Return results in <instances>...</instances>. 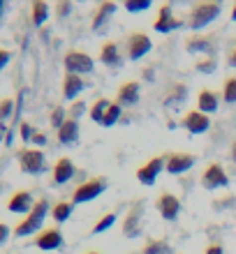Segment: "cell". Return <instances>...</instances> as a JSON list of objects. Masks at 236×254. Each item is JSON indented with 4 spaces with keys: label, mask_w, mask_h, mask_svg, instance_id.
Returning <instances> with one entry per match:
<instances>
[{
    "label": "cell",
    "mask_w": 236,
    "mask_h": 254,
    "mask_svg": "<svg viewBox=\"0 0 236 254\" xmlns=\"http://www.w3.org/2000/svg\"><path fill=\"white\" fill-rule=\"evenodd\" d=\"M142 201H137L135 206L130 208L128 217H125V224H123V236L128 238H137L142 236Z\"/></svg>",
    "instance_id": "obj_15"
},
{
    "label": "cell",
    "mask_w": 236,
    "mask_h": 254,
    "mask_svg": "<svg viewBox=\"0 0 236 254\" xmlns=\"http://www.w3.org/2000/svg\"><path fill=\"white\" fill-rule=\"evenodd\" d=\"M35 208V201H33V194L21 190V192L12 194V199L7 201V210L9 213H21V215H28L30 210Z\"/></svg>",
    "instance_id": "obj_18"
},
{
    "label": "cell",
    "mask_w": 236,
    "mask_h": 254,
    "mask_svg": "<svg viewBox=\"0 0 236 254\" xmlns=\"http://www.w3.org/2000/svg\"><path fill=\"white\" fill-rule=\"evenodd\" d=\"M156 206H157V213L167 222H174L176 217H178V213H181V199L171 192H162L160 196H157Z\"/></svg>",
    "instance_id": "obj_10"
},
{
    "label": "cell",
    "mask_w": 236,
    "mask_h": 254,
    "mask_svg": "<svg viewBox=\"0 0 236 254\" xmlns=\"http://www.w3.org/2000/svg\"><path fill=\"white\" fill-rule=\"evenodd\" d=\"M86 254H100V252H86Z\"/></svg>",
    "instance_id": "obj_46"
},
{
    "label": "cell",
    "mask_w": 236,
    "mask_h": 254,
    "mask_svg": "<svg viewBox=\"0 0 236 254\" xmlns=\"http://www.w3.org/2000/svg\"><path fill=\"white\" fill-rule=\"evenodd\" d=\"M83 90H86V81L81 79L79 74L65 72V76H63V97L72 102V100H77Z\"/></svg>",
    "instance_id": "obj_19"
},
{
    "label": "cell",
    "mask_w": 236,
    "mask_h": 254,
    "mask_svg": "<svg viewBox=\"0 0 236 254\" xmlns=\"http://www.w3.org/2000/svg\"><path fill=\"white\" fill-rule=\"evenodd\" d=\"M125 9H128L130 14L146 12V9H151V0H128V2H125Z\"/></svg>",
    "instance_id": "obj_31"
},
{
    "label": "cell",
    "mask_w": 236,
    "mask_h": 254,
    "mask_svg": "<svg viewBox=\"0 0 236 254\" xmlns=\"http://www.w3.org/2000/svg\"><path fill=\"white\" fill-rule=\"evenodd\" d=\"M227 65H230V67H236V40L232 42L230 51H227Z\"/></svg>",
    "instance_id": "obj_36"
},
{
    "label": "cell",
    "mask_w": 236,
    "mask_h": 254,
    "mask_svg": "<svg viewBox=\"0 0 236 254\" xmlns=\"http://www.w3.org/2000/svg\"><path fill=\"white\" fill-rule=\"evenodd\" d=\"M7 5H5V0H0V19H2V14H5Z\"/></svg>",
    "instance_id": "obj_44"
},
{
    "label": "cell",
    "mask_w": 236,
    "mask_h": 254,
    "mask_svg": "<svg viewBox=\"0 0 236 254\" xmlns=\"http://www.w3.org/2000/svg\"><path fill=\"white\" fill-rule=\"evenodd\" d=\"M142 254H174V252H171V248H169L167 241H157V238H151V241H146V245H144Z\"/></svg>",
    "instance_id": "obj_25"
},
{
    "label": "cell",
    "mask_w": 236,
    "mask_h": 254,
    "mask_svg": "<svg viewBox=\"0 0 236 254\" xmlns=\"http://www.w3.org/2000/svg\"><path fill=\"white\" fill-rule=\"evenodd\" d=\"M47 215H49V201L47 199L35 201V208L26 215V217H23V222H19V224H16L14 236H16V238H26V236L35 234V231H40Z\"/></svg>",
    "instance_id": "obj_2"
},
{
    "label": "cell",
    "mask_w": 236,
    "mask_h": 254,
    "mask_svg": "<svg viewBox=\"0 0 236 254\" xmlns=\"http://www.w3.org/2000/svg\"><path fill=\"white\" fill-rule=\"evenodd\" d=\"M30 16H33V23H35V26H42V23L49 19V5H47V2H42V0L33 2Z\"/></svg>",
    "instance_id": "obj_27"
},
{
    "label": "cell",
    "mask_w": 236,
    "mask_h": 254,
    "mask_svg": "<svg viewBox=\"0 0 236 254\" xmlns=\"http://www.w3.org/2000/svg\"><path fill=\"white\" fill-rule=\"evenodd\" d=\"M181 26H183V21L174 16L171 5H162L160 9H157V16H156V21H153V30H156V33L167 35V33H174L176 28H181Z\"/></svg>",
    "instance_id": "obj_9"
},
{
    "label": "cell",
    "mask_w": 236,
    "mask_h": 254,
    "mask_svg": "<svg viewBox=\"0 0 236 254\" xmlns=\"http://www.w3.org/2000/svg\"><path fill=\"white\" fill-rule=\"evenodd\" d=\"M114 222H116V213H107L104 217H100V222L93 227V234H104L107 229L114 227Z\"/></svg>",
    "instance_id": "obj_30"
},
{
    "label": "cell",
    "mask_w": 236,
    "mask_h": 254,
    "mask_svg": "<svg viewBox=\"0 0 236 254\" xmlns=\"http://www.w3.org/2000/svg\"><path fill=\"white\" fill-rule=\"evenodd\" d=\"M223 100L227 104H234L236 102V76H230V79L225 81L223 86Z\"/></svg>",
    "instance_id": "obj_29"
},
{
    "label": "cell",
    "mask_w": 236,
    "mask_h": 254,
    "mask_svg": "<svg viewBox=\"0 0 236 254\" xmlns=\"http://www.w3.org/2000/svg\"><path fill=\"white\" fill-rule=\"evenodd\" d=\"M162 169H164V157H162V155L151 157L146 164H142V167L137 169V181L142 183V185H153V183L157 181V176H160Z\"/></svg>",
    "instance_id": "obj_11"
},
{
    "label": "cell",
    "mask_w": 236,
    "mask_h": 254,
    "mask_svg": "<svg viewBox=\"0 0 236 254\" xmlns=\"http://www.w3.org/2000/svg\"><path fill=\"white\" fill-rule=\"evenodd\" d=\"M204 254H225V250H223V245H216V243H213V245L206 248V252Z\"/></svg>",
    "instance_id": "obj_41"
},
{
    "label": "cell",
    "mask_w": 236,
    "mask_h": 254,
    "mask_svg": "<svg viewBox=\"0 0 236 254\" xmlns=\"http://www.w3.org/2000/svg\"><path fill=\"white\" fill-rule=\"evenodd\" d=\"M33 143H35V146H44V143H47V134L35 132V136H33Z\"/></svg>",
    "instance_id": "obj_40"
},
{
    "label": "cell",
    "mask_w": 236,
    "mask_h": 254,
    "mask_svg": "<svg viewBox=\"0 0 236 254\" xmlns=\"http://www.w3.org/2000/svg\"><path fill=\"white\" fill-rule=\"evenodd\" d=\"M19 167L23 174H30V176H37L47 169V160H44V153L40 148H23L19 150Z\"/></svg>",
    "instance_id": "obj_4"
},
{
    "label": "cell",
    "mask_w": 236,
    "mask_h": 254,
    "mask_svg": "<svg viewBox=\"0 0 236 254\" xmlns=\"http://www.w3.org/2000/svg\"><path fill=\"white\" fill-rule=\"evenodd\" d=\"M68 111L63 107H54V111H51V125L56 127V129H61L63 125H65V121H68Z\"/></svg>",
    "instance_id": "obj_32"
},
{
    "label": "cell",
    "mask_w": 236,
    "mask_h": 254,
    "mask_svg": "<svg viewBox=\"0 0 236 254\" xmlns=\"http://www.w3.org/2000/svg\"><path fill=\"white\" fill-rule=\"evenodd\" d=\"M142 97V86H139V81H125L121 88H118V93H116V102L121 104V107H135L137 102Z\"/></svg>",
    "instance_id": "obj_14"
},
{
    "label": "cell",
    "mask_w": 236,
    "mask_h": 254,
    "mask_svg": "<svg viewBox=\"0 0 236 254\" xmlns=\"http://www.w3.org/2000/svg\"><path fill=\"white\" fill-rule=\"evenodd\" d=\"M195 162H197V157L190 153H167L164 155V169H167V174H171V176L190 171V169L195 167Z\"/></svg>",
    "instance_id": "obj_8"
},
{
    "label": "cell",
    "mask_w": 236,
    "mask_h": 254,
    "mask_svg": "<svg viewBox=\"0 0 236 254\" xmlns=\"http://www.w3.org/2000/svg\"><path fill=\"white\" fill-rule=\"evenodd\" d=\"M81 111H83V104H81V102H77L75 107L70 109V118H75V121H77V118L81 116Z\"/></svg>",
    "instance_id": "obj_39"
},
{
    "label": "cell",
    "mask_w": 236,
    "mask_h": 254,
    "mask_svg": "<svg viewBox=\"0 0 236 254\" xmlns=\"http://www.w3.org/2000/svg\"><path fill=\"white\" fill-rule=\"evenodd\" d=\"M116 2H100L97 5V9H95V14H93V23H90V28H93L95 33H100L102 28L109 23V19L116 14Z\"/></svg>",
    "instance_id": "obj_21"
},
{
    "label": "cell",
    "mask_w": 236,
    "mask_h": 254,
    "mask_svg": "<svg viewBox=\"0 0 236 254\" xmlns=\"http://www.w3.org/2000/svg\"><path fill=\"white\" fill-rule=\"evenodd\" d=\"M19 134H21V139L26 141V143H28V141H33V136H35V129H33V125H30V123H26V121H23V123H21V125H19Z\"/></svg>",
    "instance_id": "obj_33"
},
{
    "label": "cell",
    "mask_w": 236,
    "mask_h": 254,
    "mask_svg": "<svg viewBox=\"0 0 236 254\" xmlns=\"http://www.w3.org/2000/svg\"><path fill=\"white\" fill-rule=\"evenodd\" d=\"M9 61H12V51H7V49H0V69H5Z\"/></svg>",
    "instance_id": "obj_37"
},
{
    "label": "cell",
    "mask_w": 236,
    "mask_h": 254,
    "mask_svg": "<svg viewBox=\"0 0 236 254\" xmlns=\"http://www.w3.org/2000/svg\"><path fill=\"white\" fill-rule=\"evenodd\" d=\"M9 234H12V231H9V227L0 222V245H5V243H7V238H9Z\"/></svg>",
    "instance_id": "obj_38"
},
{
    "label": "cell",
    "mask_w": 236,
    "mask_h": 254,
    "mask_svg": "<svg viewBox=\"0 0 236 254\" xmlns=\"http://www.w3.org/2000/svg\"><path fill=\"white\" fill-rule=\"evenodd\" d=\"M223 14V2H195L190 7L188 14V28L192 30H204L206 26H211L213 21Z\"/></svg>",
    "instance_id": "obj_1"
},
{
    "label": "cell",
    "mask_w": 236,
    "mask_h": 254,
    "mask_svg": "<svg viewBox=\"0 0 236 254\" xmlns=\"http://www.w3.org/2000/svg\"><path fill=\"white\" fill-rule=\"evenodd\" d=\"M77 169H75V162L70 157H61V160L54 164V174H51V183L54 185H65L75 178Z\"/></svg>",
    "instance_id": "obj_16"
},
{
    "label": "cell",
    "mask_w": 236,
    "mask_h": 254,
    "mask_svg": "<svg viewBox=\"0 0 236 254\" xmlns=\"http://www.w3.org/2000/svg\"><path fill=\"white\" fill-rule=\"evenodd\" d=\"M109 107H111V102H109L107 97H100V100H97V102L93 104V107H90V121H95L97 125H100Z\"/></svg>",
    "instance_id": "obj_28"
},
{
    "label": "cell",
    "mask_w": 236,
    "mask_h": 254,
    "mask_svg": "<svg viewBox=\"0 0 236 254\" xmlns=\"http://www.w3.org/2000/svg\"><path fill=\"white\" fill-rule=\"evenodd\" d=\"M100 63L107 67H118L123 63L121 54H118V44L116 42H104L100 49Z\"/></svg>",
    "instance_id": "obj_23"
},
{
    "label": "cell",
    "mask_w": 236,
    "mask_h": 254,
    "mask_svg": "<svg viewBox=\"0 0 236 254\" xmlns=\"http://www.w3.org/2000/svg\"><path fill=\"white\" fill-rule=\"evenodd\" d=\"M125 44H128V58H130V61H139V58H144V56H146L151 49H153V42H151V37L146 33H142V30L130 33Z\"/></svg>",
    "instance_id": "obj_7"
},
{
    "label": "cell",
    "mask_w": 236,
    "mask_h": 254,
    "mask_svg": "<svg viewBox=\"0 0 236 254\" xmlns=\"http://www.w3.org/2000/svg\"><path fill=\"white\" fill-rule=\"evenodd\" d=\"M232 21H236V2H234V7H232Z\"/></svg>",
    "instance_id": "obj_45"
},
{
    "label": "cell",
    "mask_w": 236,
    "mask_h": 254,
    "mask_svg": "<svg viewBox=\"0 0 236 254\" xmlns=\"http://www.w3.org/2000/svg\"><path fill=\"white\" fill-rule=\"evenodd\" d=\"M63 245V234L58 227H49L44 229V231H40L37 234V238H35V248L44 250V252H51V250H58Z\"/></svg>",
    "instance_id": "obj_13"
},
{
    "label": "cell",
    "mask_w": 236,
    "mask_h": 254,
    "mask_svg": "<svg viewBox=\"0 0 236 254\" xmlns=\"http://www.w3.org/2000/svg\"><path fill=\"white\" fill-rule=\"evenodd\" d=\"M202 185L206 190H220V188H227V185H230V176H227V171H225V167L220 162H211L209 167L204 169Z\"/></svg>",
    "instance_id": "obj_6"
},
{
    "label": "cell",
    "mask_w": 236,
    "mask_h": 254,
    "mask_svg": "<svg viewBox=\"0 0 236 254\" xmlns=\"http://www.w3.org/2000/svg\"><path fill=\"white\" fill-rule=\"evenodd\" d=\"M70 9H72V7H70L68 2H65V5H58V14H61V16H63V14H68Z\"/></svg>",
    "instance_id": "obj_43"
},
{
    "label": "cell",
    "mask_w": 236,
    "mask_h": 254,
    "mask_svg": "<svg viewBox=\"0 0 236 254\" xmlns=\"http://www.w3.org/2000/svg\"><path fill=\"white\" fill-rule=\"evenodd\" d=\"M185 51L195 56H213V37H209V35H190L185 40Z\"/></svg>",
    "instance_id": "obj_17"
},
{
    "label": "cell",
    "mask_w": 236,
    "mask_h": 254,
    "mask_svg": "<svg viewBox=\"0 0 236 254\" xmlns=\"http://www.w3.org/2000/svg\"><path fill=\"white\" fill-rule=\"evenodd\" d=\"M197 69H202V72H213V69H216V58H211V56L202 58V61L197 63Z\"/></svg>",
    "instance_id": "obj_35"
},
{
    "label": "cell",
    "mask_w": 236,
    "mask_h": 254,
    "mask_svg": "<svg viewBox=\"0 0 236 254\" xmlns=\"http://www.w3.org/2000/svg\"><path fill=\"white\" fill-rule=\"evenodd\" d=\"M63 63H65V72L68 74H90L93 72V58L88 54H83V51H68L65 54V58H63Z\"/></svg>",
    "instance_id": "obj_5"
},
{
    "label": "cell",
    "mask_w": 236,
    "mask_h": 254,
    "mask_svg": "<svg viewBox=\"0 0 236 254\" xmlns=\"http://www.w3.org/2000/svg\"><path fill=\"white\" fill-rule=\"evenodd\" d=\"M12 109H14V102L12 100H2L0 102V123H5L9 116H12Z\"/></svg>",
    "instance_id": "obj_34"
},
{
    "label": "cell",
    "mask_w": 236,
    "mask_h": 254,
    "mask_svg": "<svg viewBox=\"0 0 236 254\" xmlns=\"http://www.w3.org/2000/svg\"><path fill=\"white\" fill-rule=\"evenodd\" d=\"M121 116H123V107L118 104V102H111V107L107 109V114H104V118H102L100 125L102 127H114L116 123L121 121Z\"/></svg>",
    "instance_id": "obj_26"
},
{
    "label": "cell",
    "mask_w": 236,
    "mask_h": 254,
    "mask_svg": "<svg viewBox=\"0 0 236 254\" xmlns=\"http://www.w3.org/2000/svg\"><path fill=\"white\" fill-rule=\"evenodd\" d=\"M181 125L185 127L190 134H204L211 127V118L206 114H202V111L192 109V111H188V114L183 116Z\"/></svg>",
    "instance_id": "obj_12"
},
{
    "label": "cell",
    "mask_w": 236,
    "mask_h": 254,
    "mask_svg": "<svg viewBox=\"0 0 236 254\" xmlns=\"http://www.w3.org/2000/svg\"><path fill=\"white\" fill-rule=\"evenodd\" d=\"M218 107H220V97L218 93H213L211 88H202L199 95H197V111H202V114H216Z\"/></svg>",
    "instance_id": "obj_20"
},
{
    "label": "cell",
    "mask_w": 236,
    "mask_h": 254,
    "mask_svg": "<svg viewBox=\"0 0 236 254\" xmlns=\"http://www.w3.org/2000/svg\"><path fill=\"white\" fill-rule=\"evenodd\" d=\"M72 210H75V203H72V201H58V203H54V208H51V217H54L58 224H63V222L70 220Z\"/></svg>",
    "instance_id": "obj_24"
},
{
    "label": "cell",
    "mask_w": 236,
    "mask_h": 254,
    "mask_svg": "<svg viewBox=\"0 0 236 254\" xmlns=\"http://www.w3.org/2000/svg\"><path fill=\"white\" fill-rule=\"evenodd\" d=\"M107 190V178L104 176H97V178H90V181H83L79 188H75L72 194V203H86V201L97 199L102 192Z\"/></svg>",
    "instance_id": "obj_3"
},
{
    "label": "cell",
    "mask_w": 236,
    "mask_h": 254,
    "mask_svg": "<svg viewBox=\"0 0 236 254\" xmlns=\"http://www.w3.org/2000/svg\"><path fill=\"white\" fill-rule=\"evenodd\" d=\"M230 157H232V162L236 164V139L232 141V148H230Z\"/></svg>",
    "instance_id": "obj_42"
},
{
    "label": "cell",
    "mask_w": 236,
    "mask_h": 254,
    "mask_svg": "<svg viewBox=\"0 0 236 254\" xmlns=\"http://www.w3.org/2000/svg\"><path fill=\"white\" fill-rule=\"evenodd\" d=\"M77 141H79V123H77L75 118H68L65 125L58 129V143H63V146H72V143H77Z\"/></svg>",
    "instance_id": "obj_22"
}]
</instances>
